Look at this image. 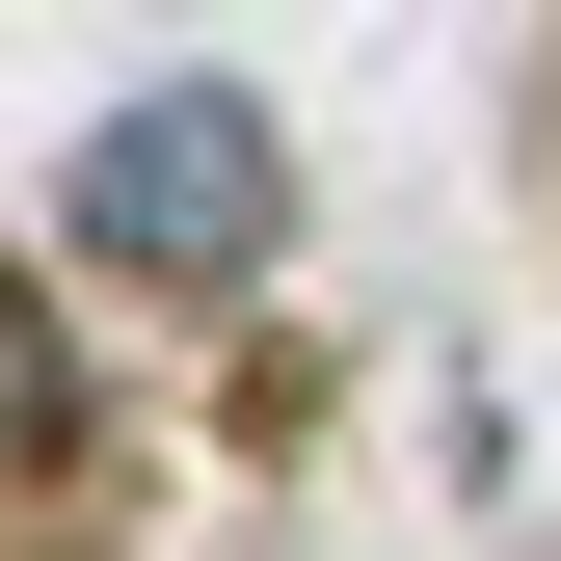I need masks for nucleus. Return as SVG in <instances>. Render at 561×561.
<instances>
[{"label":"nucleus","mask_w":561,"mask_h":561,"mask_svg":"<svg viewBox=\"0 0 561 561\" xmlns=\"http://www.w3.org/2000/svg\"><path fill=\"white\" fill-rule=\"evenodd\" d=\"M54 241L134 267V295H241V267L295 241V134H267V81H134L81 161H54Z\"/></svg>","instance_id":"obj_1"}]
</instances>
